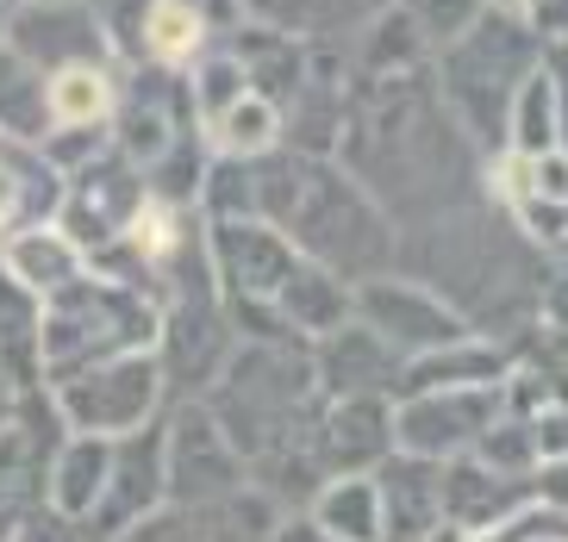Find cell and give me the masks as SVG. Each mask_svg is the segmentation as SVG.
Returning <instances> with one entry per match:
<instances>
[{"instance_id": "1", "label": "cell", "mask_w": 568, "mask_h": 542, "mask_svg": "<svg viewBox=\"0 0 568 542\" xmlns=\"http://www.w3.org/2000/svg\"><path fill=\"white\" fill-rule=\"evenodd\" d=\"M332 163L363 181L400 237L475 206L468 194L481 181L475 144L444 113L432 69L400 75V82H351V113H344Z\"/></svg>"}, {"instance_id": "2", "label": "cell", "mask_w": 568, "mask_h": 542, "mask_svg": "<svg viewBox=\"0 0 568 542\" xmlns=\"http://www.w3.org/2000/svg\"><path fill=\"white\" fill-rule=\"evenodd\" d=\"M251 175V218L275 225L306 263L332 268L337 280H375L394 275L400 263V231L375 206L363 181L351 168H337L332 156H301V150H275L244 163Z\"/></svg>"}, {"instance_id": "3", "label": "cell", "mask_w": 568, "mask_h": 542, "mask_svg": "<svg viewBox=\"0 0 568 542\" xmlns=\"http://www.w3.org/2000/svg\"><path fill=\"white\" fill-rule=\"evenodd\" d=\"M537 63H544V44H537L531 19L506 13V7H487L456 44H444L432 57L437 100H444V113L456 119V132L481 150V156H494L506 144L513 94L525 88V75Z\"/></svg>"}, {"instance_id": "4", "label": "cell", "mask_w": 568, "mask_h": 542, "mask_svg": "<svg viewBox=\"0 0 568 542\" xmlns=\"http://www.w3.org/2000/svg\"><path fill=\"white\" fill-rule=\"evenodd\" d=\"M156 330H163V306L138 287H119V280L82 275L75 287L44 299V318H38V361H44V387L82 375L94 361L113 356H138V349H156Z\"/></svg>"}, {"instance_id": "5", "label": "cell", "mask_w": 568, "mask_h": 542, "mask_svg": "<svg viewBox=\"0 0 568 542\" xmlns=\"http://www.w3.org/2000/svg\"><path fill=\"white\" fill-rule=\"evenodd\" d=\"M57 418H63L69 437H101V443H119L132 430L156 425L163 411V368H156V349H138V356H113L94 361L82 375H69L51 387Z\"/></svg>"}, {"instance_id": "6", "label": "cell", "mask_w": 568, "mask_h": 542, "mask_svg": "<svg viewBox=\"0 0 568 542\" xmlns=\"http://www.w3.org/2000/svg\"><path fill=\"white\" fill-rule=\"evenodd\" d=\"M163 474H169V505H213L232 499L237 487H251V468L237 456V443L225 437V425L213 418L206 399H182L163 418Z\"/></svg>"}, {"instance_id": "7", "label": "cell", "mask_w": 568, "mask_h": 542, "mask_svg": "<svg viewBox=\"0 0 568 542\" xmlns=\"http://www.w3.org/2000/svg\"><path fill=\"white\" fill-rule=\"evenodd\" d=\"M356 325L368 337H382L400 361H418V356H432V349H450L463 337H475L450 299L437 294V287H425L418 275H400V268L375 275V280H356Z\"/></svg>"}, {"instance_id": "8", "label": "cell", "mask_w": 568, "mask_h": 542, "mask_svg": "<svg viewBox=\"0 0 568 542\" xmlns=\"http://www.w3.org/2000/svg\"><path fill=\"white\" fill-rule=\"evenodd\" d=\"M144 200H151L144 175L106 144L94 163H82L75 175H63V200H57L51 225L63 231L82 256H101V249H113L119 237L132 231V218L144 213Z\"/></svg>"}, {"instance_id": "9", "label": "cell", "mask_w": 568, "mask_h": 542, "mask_svg": "<svg viewBox=\"0 0 568 542\" xmlns=\"http://www.w3.org/2000/svg\"><path fill=\"white\" fill-rule=\"evenodd\" d=\"M237 349V330L219 306V287L182 294L163 306V330H156V368H163V393L182 399H206L213 380L225 375V361Z\"/></svg>"}, {"instance_id": "10", "label": "cell", "mask_w": 568, "mask_h": 542, "mask_svg": "<svg viewBox=\"0 0 568 542\" xmlns=\"http://www.w3.org/2000/svg\"><path fill=\"white\" fill-rule=\"evenodd\" d=\"M294 263H301V249L263 218H213L206 225V268H213L219 306H275Z\"/></svg>"}, {"instance_id": "11", "label": "cell", "mask_w": 568, "mask_h": 542, "mask_svg": "<svg viewBox=\"0 0 568 542\" xmlns=\"http://www.w3.org/2000/svg\"><path fill=\"white\" fill-rule=\"evenodd\" d=\"M106 132H113V150L138 168V175H144V168H156L169 150H175L187 132H194V113H187L182 75L138 63L132 75L119 82V100H113V119H106Z\"/></svg>"}, {"instance_id": "12", "label": "cell", "mask_w": 568, "mask_h": 542, "mask_svg": "<svg viewBox=\"0 0 568 542\" xmlns=\"http://www.w3.org/2000/svg\"><path fill=\"white\" fill-rule=\"evenodd\" d=\"M63 418H57L51 387L13 399L7 425H0V536L44 505V480H51V456L63 449Z\"/></svg>"}, {"instance_id": "13", "label": "cell", "mask_w": 568, "mask_h": 542, "mask_svg": "<svg viewBox=\"0 0 568 542\" xmlns=\"http://www.w3.org/2000/svg\"><path fill=\"white\" fill-rule=\"evenodd\" d=\"M500 418V387H475V393H413L394 406V449L425 461H456L475 456L487 425Z\"/></svg>"}, {"instance_id": "14", "label": "cell", "mask_w": 568, "mask_h": 542, "mask_svg": "<svg viewBox=\"0 0 568 542\" xmlns=\"http://www.w3.org/2000/svg\"><path fill=\"white\" fill-rule=\"evenodd\" d=\"M169 505V474H163V418L132 437H119L113 443V468H106V493L88 518V536L82 542H113L119 530H132L138 518H151V511Z\"/></svg>"}, {"instance_id": "15", "label": "cell", "mask_w": 568, "mask_h": 542, "mask_svg": "<svg viewBox=\"0 0 568 542\" xmlns=\"http://www.w3.org/2000/svg\"><path fill=\"white\" fill-rule=\"evenodd\" d=\"M7 44L26 63H38L44 75H57V69H113V50H106L101 19H94V0H26Z\"/></svg>"}, {"instance_id": "16", "label": "cell", "mask_w": 568, "mask_h": 542, "mask_svg": "<svg viewBox=\"0 0 568 542\" xmlns=\"http://www.w3.org/2000/svg\"><path fill=\"white\" fill-rule=\"evenodd\" d=\"M313 456L325 480L375 474L394 456V399H325L313 425Z\"/></svg>"}, {"instance_id": "17", "label": "cell", "mask_w": 568, "mask_h": 542, "mask_svg": "<svg viewBox=\"0 0 568 542\" xmlns=\"http://www.w3.org/2000/svg\"><path fill=\"white\" fill-rule=\"evenodd\" d=\"M531 511V474H494L487 461L456 456L444 461V530L456 536H487Z\"/></svg>"}, {"instance_id": "18", "label": "cell", "mask_w": 568, "mask_h": 542, "mask_svg": "<svg viewBox=\"0 0 568 542\" xmlns=\"http://www.w3.org/2000/svg\"><path fill=\"white\" fill-rule=\"evenodd\" d=\"M400 368L406 361L382 337H368L356 318L344 330H332L325 344H313L318 399H394L400 393Z\"/></svg>"}, {"instance_id": "19", "label": "cell", "mask_w": 568, "mask_h": 542, "mask_svg": "<svg viewBox=\"0 0 568 542\" xmlns=\"http://www.w3.org/2000/svg\"><path fill=\"white\" fill-rule=\"evenodd\" d=\"M375 493H382V536L387 542H432L444 530V461L394 449L375 468Z\"/></svg>"}, {"instance_id": "20", "label": "cell", "mask_w": 568, "mask_h": 542, "mask_svg": "<svg viewBox=\"0 0 568 542\" xmlns=\"http://www.w3.org/2000/svg\"><path fill=\"white\" fill-rule=\"evenodd\" d=\"M513 375V356H506L500 337H463L450 349H432V356H418L400 368V393L394 406L413 393H475V387H500Z\"/></svg>"}, {"instance_id": "21", "label": "cell", "mask_w": 568, "mask_h": 542, "mask_svg": "<svg viewBox=\"0 0 568 542\" xmlns=\"http://www.w3.org/2000/svg\"><path fill=\"white\" fill-rule=\"evenodd\" d=\"M275 318H282L287 337H301L306 349L325 344L332 330H344L356 318V287L351 280H337L332 268L318 263H294V275H287V287L275 294Z\"/></svg>"}, {"instance_id": "22", "label": "cell", "mask_w": 568, "mask_h": 542, "mask_svg": "<svg viewBox=\"0 0 568 542\" xmlns=\"http://www.w3.org/2000/svg\"><path fill=\"white\" fill-rule=\"evenodd\" d=\"M225 50L237 57V69H244L251 94H263L268 106H287V100L306 88V75H313V44L275 32V25H256V19H244Z\"/></svg>"}, {"instance_id": "23", "label": "cell", "mask_w": 568, "mask_h": 542, "mask_svg": "<svg viewBox=\"0 0 568 542\" xmlns=\"http://www.w3.org/2000/svg\"><path fill=\"white\" fill-rule=\"evenodd\" d=\"M0 275H13L26 294L51 299V294H63V287H75V280L88 275V256L69 244L57 225H26L0 244Z\"/></svg>"}, {"instance_id": "24", "label": "cell", "mask_w": 568, "mask_h": 542, "mask_svg": "<svg viewBox=\"0 0 568 542\" xmlns=\"http://www.w3.org/2000/svg\"><path fill=\"white\" fill-rule=\"evenodd\" d=\"M44 88H51V75L0 38V144L7 150H44L57 137Z\"/></svg>"}, {"instance_id": "25", "label": "cell", "mask_w": 568, "mask_h": 542, "mask_svg": "<svg viewBox=\"0 0 568 542\" xmlns=\"http://www.w3.org/2000/svg\"><path fill=\"white\" fill-rule=\"evenodd\" d=\"M394 0H244V19L275 25V32L301 38V44H332V38L363 32L375 13H387Z\"/></svg>"}, {"instance_id": "26", "label": "cell", "mask_w": 568, "mask_h": 542, "mask_svg": "<svg viewBox=\"0 0 568 542\" xmlns=\"http://www.w3.org/2000/svg\"><path fill=\"white\" fill-rule=\"evenodd\" d=\"M106 468H113V443H101V437H63V449L51 456L44 505L63 524H88L94 505H101V493H106Z\"/></svg>"}, {"instance_id": "27", "label": "cell", "mask_w": 568, "mask_h": 542, "mask_svg": "<svg viewBox=\"0 0 568 542\" xmlns=\"http://www.w3.org/2000/svg\"><path fill=\"white\" fill-rule=\"evenodd\" d=\"M351 82H400V75H418V69H432V44L418 38V25L400 13V7H387L351 38Z\"/></svg>"}, {"instance_id": "28", "label": "cell", "mask_w": 568, "mask_h": 542, "mask_svg": "<svg viewBox=\"0 0 568 542\" xmlns=\"http://www.w3.org/2000/svg\"><path fill=\"white\" fill-rule=\"evenodd\" d=\"M306 518L337 542H387L382 536V493H375V474L325 480V487L313 493V505H306Z\"/></svg>"}, {"instance_id": "29", "label": "cell", "mask_w": 568, "mask_h": 542, "mask_svg": "<svg viewBox=\"0 0 568 542\" xmlns=\"http://www.w3.org/2000/svg\"><path fill=\"white\" fill-rule=\"evenodd\" d=\"M44 100H51V132H106L119 82L113 69H57Z\"/></svg>"}, {"instance_id": "30", "label": "cell", "mask_w": 568, "mask_h": 542, "mask_svg": "<svg viewBox=\"0 0 568 542\" xmlns=\"http://www.w3.org/2000/svg\"><path fill=\"white\" fill-rule=\"evenodd\" d=\"M206 50H213V32L201 25L194 7H182V0H151V19H144V63L182 75V69L201 63Z\"/></svg>"}, {"instance_id": "31", "label": "cell", "mask_w": 568, "mask_h": 542, "mask_svg": "<svg viewBox=\"0 0 568 542\" xmlns=\"http://www.w3.org/2000/svg\"><path fill=\"white\" fill-rule=\"evenodd\" d=\"M513 156H550L562 150V113H556V88L544 75V63L525 75V88L513 94V113H506V144Z\"/></svg>"}, {"instance_id": "32", "label": "cell", "mask_w": 568, "mask_h": 542, "mask_svg": "<svg viewBox=\"0 0 568 542\" xmlns=\"http://www.w3.org/2000/svg\"><path fill=\"white\" fill-rule=\"evenodd\" d=\"M206 150L225 156V163H256V156H275L282 150V106H268L263 94H244L232 113L206 132Z\"/></svg>"}, {"instance_id": "33", "label": "cell", "mask_w": 568, "mask_h": 542, "mask_svg": "<svg viewBox=\"0 0 568 542\" xmlns=\"http://www.w3.org/2000/svg\"><path fill=\"white\" fill-rule=\"evenodd\" d=\"M187 113H194V132H213V125H219V119H225V113H232V106H237V100H244V94H251V82H244V69H237V57H232V50H225V44H213V50H206V57H201V63H194V69H187Z\"/></svg>"}, {"instance_id": "34", "label": "cell", "mask_w": 568, "mask_h": 542, "mask_svg": "<svg viewBox=\"0 0 568 542\" xmlns=\"http://www.w3.org/2000/svg\"><path fill=\"white\" fill-rule=\"evenodd\" d=\"M475 461H487V468H494V474H531L537 468V430H531V418H494V425H487V437L481 443H475Z\"/></svg>"}, {"instance_id": "35", "label": "cell", "mask_w": 568, "mask_h": 542, "mask_svg": "<svg viewBox=\"0 0 568 542\" xmlns=\"http://www.w3.org/2000/svg\"><path fill=\"white\" fill-rule=\"evenodd\" d=\"M394 7H400V13L418 25V38L432 44V57L444 44H456V38H463L468 25L487 13V0H394Z\"/></svg>"}, {"instance_id": "36", "label": "cell", "mask_w": 568, "mask_h": 542, "mask_svg": "<svg viewBox=\"0 0 568 542\" xmlns=\"http://www.w3.org/2000/svg\"><path fill=\"white\" fill-rule=\"evenodd\" d=\"M113 542H206V530H201V518H194V511L163 505V511H151V518H138L132 530H119Z\"/></svg>"}, {"instance_id": "37", "label": "cell", "mask_w": 568, "mask_h": 542, "mask_svg": "<svg viewBox=\"0 0 568 542\" xmlns=\"http://www.w3.org/2000/svg\"><path fill=\"white\" fill-rule=\"evenodd\" d=\"M531 505L556 524H568V456H544L531 468Z\"/></svg>"}, {"instance_id": "38", "label": "cell", "mask_w": 568, "mask_h": 542, "mask_svg": "<svg viewBox=\"0 0 568 542\" xmlns=\"http://www.w3.org/2000/svg\"><path fill=\"white\" fill-rule=\"evenodd\" d=\"M525 163H531V194L568 206V156L562 150H550V156H525Z\"/></svg>"}, {"instance_id": "39", "label": "cell", "mask_w": 568, "mask_h": 542, "mask_svg": "<svg viewBox=\"0 0 568 542\" xmlns=\"http://www.w3.org/2000/svg\"><path fill=\"white\" fill-rule=\"evenodd\" d=\"M525 19H531V32H537V44H544V50L568 44V0H537Z\"/></svg>"}, {"instance_id": "40", "label": "cell", "mask_w": 568, "mask_h": 542, "mask_svg": "<svg viewBox=\"0 0 568 542\" xmlns=\"http://www.w3.org/2000/svg\"><path fill=\"white\" fill-rule=\"evenodd\" d=\"M531 430H537V461H544V456H568V406L531 418Z\"/></svg>"}, {"instance_id": "41", "label": "cell", "mask_w": 568, "mask_h": 542, "mask_svg": "<svg viewBox=\"0 0 568 542\" xmlns=\"http://www.w3.org/2000/svg\"><path fill=\"white\" fill-rule=\"evenodd\" d=\"M268 542H337V536H325V530L313 524V518H306V511H287L282 524H275V536Z\"/></svg>"}, {"instance_id": "42", "label": "cell", "mask_w": 568, "mask_h": 542, "mask_svg": "<svg viewBox=\"0 0 568 542\" xmlns=\"http://www.w3.org/2000/svg\"><path fill=\"white\" fill-rule=\"evenodd\" d=\"M487 7H506V13H531L537 0H487Z\"/></svg>"}, {"instance_id": "43", "label": "cell", "mask_w": 568, "mask_h": 542, "mask_svg": "<svg viewBox=\"0 0 568 542\" xmlns=\"http://www.w3.org/2000/svg\"><path fill=\"white\" fill-rule=\"evenodd\" d=\"M432 542H463V536H456V530H437V536Z\"/></svg>"}, {"instance_id": "44", "label": "cell", "mask_w": 568, "mask_h": 542, "mask_svg": "<svg viewBox=\"0 0 568 542\" xmlns=\"http://www.w3.org/2000/svg\"><path fill=\"white\" fill-rule=\"evenodd\" d=\"M537 542H568V530H550V536H537Z\"/></svg>"}, {"instance_id": "45", "label": "cell", "mask_w": 568, "mask_h": 542, "mask_svg": "<svg viewBox=\"0 0 568 542\" xmlns=\"http://www.w3.org/2000/svg\"><path fill=\"white\" fill-rule=\"evenodd\" d=\"M7 411H13V406H7V399H0V425H7Z\"/></svg>"}, {"instance_id": "46", "label": "cell", "mask_w": 568, "mask_h": 542, "mask_svg": "<svg viewBox=\"0 0 568 542\" xmlns=\"http://www.w3.org/2000/svg\"><path fill=\"white\" fill-rule=\"evenodd\" d=\"M0 399H7V380H0Z\"/></svg>"}, {"instance_id": "47", "label": "cell", "mask_w": 568, "mask_h": 542, "mask_svg": "<svg viewBox=\"0 0 568 542\" xmlns=\"http://www.w3.org/2000/svg\"><path fill=\"white\" fill-rule=\"evenodd\" d=\"M562 256H568V249H562Z\"/></svg>"}]
</instances>
